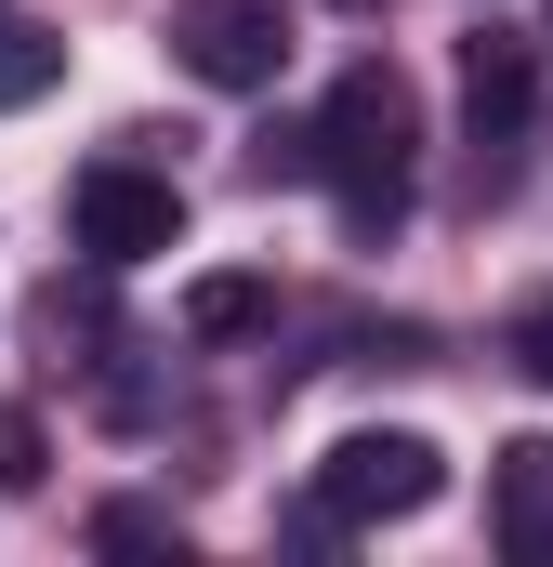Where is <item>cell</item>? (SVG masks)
<instances>
[{"instance_id": "1", "label": "cell", "mask_w": 553, "mask_h": 567, "mask_svg": "<svg viewBox=\"0 0 553 567\" xmlns=\"http://www.w3.org/2000/svg\"><path fill=\"white\" fill-rule=\"evenodd\" d=\"M409 158H421V93L396 53H356L330 93H316V185L343 198V238L383 251L409 225Z\"/></svg>"}, {"instance_id": "2", "label": "cell", "mask_w": 553, "mask_h": 567, "mask_svg": "<svg viewBox=\"0 0 553 567\" xmlns=\"http://www.w3.org/2000/svg\"><path fill=\"white\" fill-rule=\"evenodd\" d=\"M448 502V449L409 423H356L330 462H316V502H303V542H356V528H396V515H435Z\"/></svg>"}, {"instance_id": "3", "label": "cell", "mask_w": 553, "mask_h": 567, "mask_svg": "<svg viewBox=\"0 0 553 567\" xmlns=\"http://www.w3.org/2000/svg\"><path fill=\"white\" fill-rule=\"evenodd\" d=\"M66 238H80L93 265H158V251L185 238V185L145 172V158H93V172L66 185Z\"/></svg>"}, {"instance_id": "4", "label": "cell", "mask_w": 553, "mask_h": 567, "mask_svg": "<svg viewBox=\"0 0 553 567\" xmlns=\"http://www.w3.org/2000/svg\"><path fill=\"white\" fill-rule=\"evenodd\" d=\"M171 66L211 93H264L290 66V0H171Z\"/></svg>"}, {"instance_id": "5", "label": "cell", "mask_w": 553, "mask_h": 567, "mask_svg": "<svg viewBox=\"0 0 553 567\" xmlns=\"http://www.w3.org/2000/svg\"><path fill=\"white\" fill-rule=\"evenodd\" d=\"M461 120H474V145H488V185H501V145L541 120V40L474 27V40H461Z\"/></svg>"}, {"instance_id": "6", "label": "cell", "mask_w": 553, "mask_h": 567, "mask_svg": "<svg viewBox=\"0 0 553 567\" xmlns=\"http://www.w3.org/2000/svg\"><path fill=\"white\" fill-rule=\"evenodd\" d=\"M488 542L514 567H553V435H514L488 462Z\"/></svg>"}, {"instance_id": "7", "label": "cell", "mask_w": 553, "mask_h": 567, "mask_svg": "<svg viewBox=\"0 0 553 567\" xmlns=\"http://www.w3.org/2000/svg\"><path fill=\"white\" fill-rule=\"evenodd\" d=\"M106 278H119V265L80 251V278H40V303H27V330H40L53 357H80V370H93V343L119 330V317H106Z\"/></svg>"}, {"instance_id": "8", "label": "cell", "mask_w": 553, "mask_h": 567, "mask_svg": "<svg viewBox=\"0 0 553 567\" xmlns=\"http://www.w3.org/2000/svg\"><path fill=\"white\" fill-rule=\"evenodd\" d=\"M53 80H66V40H53L40 13H13V0H0V120H13V106H40Z\"/></svg>"}, {"instance_id": "9", "label": "cell", "mask_w": 553, "mask_h": 567, "mask_svg": "<svg viewBox=\"0 0 553 567\" xmlns=\"http://www.w3.org/2000/svg\"><path fill=\"white\" fill-rule=\"evenodd\" d=\"M251 330H276V290L264 278H198L185 290V343H251Z\"/></svg>"}, {"instance_id": "10", "label": "cell", "mask_w": 553, "mask_h": 567, "mask_svg": "<svg viewBox=\"0 0 553 567\" xmlns=\"http://www.w3.org/2000/svg\"><path fill=\"white\" fill-rule=\"evenodd\" d=\"M93 555H185V515L171 502H106L93 515Z\"/></svg>"}, {"instance_id": "11", "label": "cell", "mask_w": 553, "mask_h": 567, "mask_svg": "<svg viewBox=\"0 0 553 567\" xmlns=\"http://www.w3.org/2000/svg\"><path fill=\"white\" fill-rule=\"evenodd\" d=\"M40 475H53V435H40V410H27V396H0V488L27 502Z\"/></svg>"}, {"instance_id": "12", "label": "cell", "mask_w": 553, "mask_h": 567, "mask_svg": "<svg viewBox=\"0 0 553 567\" xmlns=\"http://www.w3.org/2000/svg\"><path fill=\"white\" fill-rule=\"evenodd\" d=\"M501 357H514V370H528V383L553 396V290L528 303V317H514V330H501Z\"/></svg>"}, {"instance_id": "13", "label": "cell", "mask_w": 553, "mask_h": 567, "mask_svg": "<svg viewBox=\"0 0 553 567\" xmlns=\"http://www.w3.org/2000/svg\"><path fill=\"white\" fill-rule=\"evenodd\" d=\"M343 13H383V0H343Z\"/></svg>"}]
</instances>
